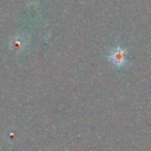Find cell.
<instances>
[{
	"mask_svg": "<svg viewBox=\"0 0 151 151\" xmlns=\"http://www.w3.org/2000/svg\"><path fill=\"white\" fill-rule=\"evenodd\" d=\"M110 62L116 67L120 68L123 67L127 63V51L125 48L121 46H116L111 49L109 55H108Z\"/></svg>",
	"mask_w": 151,
	"mask_h": 151,
	"instance_id": "1",
	"label": "cell"
}]
</instances>
